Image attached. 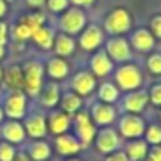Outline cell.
Listing matches in <instances>:
<instances>
[{
	"instance_id": "obj_1",
	"label": "cell",
	"mask_w": 161,
	"mask_h": 161,
	"mask_svg": "<svg viewBox=\"0 0 161 161\" xmlns=\"http://www.w3.org/2000/svg\"><path fill=\"white\" fill-rule=\"evenodd\" d=\"M144 83V75L139 66L130 63H123L114 71V85L119 88V92H133L139 90Z\"/></svg>"
},
{
	"instance_id": "obj_2",
	"label": "cell",
	"mask_w": 161,
	"mask_h": 161,
	"mask_svg": "<svg viewBox=\"0 0 161 161\" xmlns=\"http://www.w3.org/2000/svg\"><path fill=\"white\" fill-rule=\"evenodd\" d=\"M71 126H75V135L76 139L81 142V146L88 147L95 139V133H97V126L94 125L88 111H78L76 114L71 116Z\"/></svg>"
},
{
	"instance_id": "obj_3",
	"label": "cell",
	"mask_w": 161,
	"mask_h": 161,
	"mask_svg": "<svg viewBox=\"0 0 161 161\" xmlns=\"http://www.w3.org/2000/svg\"><path fill=\"white\" fill-rule=\"evenodd\" d=\"M104 30L113 36H121L132 30V14L125 7H116L109 11L104 19Z\"/></svg>"
},
{
	"instance_id": "obj_4",
	"label": "cell",
	"mask_w": 161,
	"mask_h": 161,
	"mask_svg": "<svg viewBox=\"0 0 161 161\" xmlns=\"http://www.w3.org/2000/svg\"><path fill=\"white\" fill-rule=\"evenodd\" d=\"M43 73L45 68L40 61H30L23 66V75H25V94L30 97H36L43 87Z\"/></svg>"
},
{
	"instance_id": "obj_5",
	"label": "cell",
	"mask_w": 161,
	"mask_h": 161,
	"mask_svg": "<svg viewBox=\"0 0 161 161\" xmlns=\"http://www.w3.org/2000/svg\"><path fill=\"white\" fill-rule=\"evenodd\" d=\"M146 121L140 114H132V113H125L121 118L118 119V133L121 139L133 140V139H142L144 132H146Z\"/></svg>"
},
{
	"instance_id": "obj_6",
	"label": "cell",
	"mask_w": 161,
	"mask_h": 161,
	"mask_svg": "<svg viewBox=\"0 0 161 161\" xmlns=\"http://www.w3.org/2000/svg\"><path fill=\"white\" fill-rule=\"evenodd\" d=\"M2 109L9 119H19L21 121L26 116V109H28V95L23 90L9 92L7 97L4 99Z\"/></svg>"
},
{
	"instance_id": "obj_7",
	"label": "cell",
	"mask_w": 161,
	"mask_h": 161,
	"mask_svg": "<svg viewBox=\"0 0 161 161\" xmlns=\"http://www.w3.org/2000/svg\"><path fill=\"white\" fill-rule=\"evenodd\" d=\"M94 146L101 154L108 156V154H111V153L119 149V146H121V137H119L118 130L113 128V126H102L95 133Z\"/></svg>"
},
{
	"instance_id": "obj_8",
	"label": "cell",
	"mask_w": 161,
	"mask_h": 161,
	"mask_svg": "<svg viewBox=\"0 0 161 161\" xmlns=\"http://www.w3.org/2000/svg\"><path fill=\"white\" fill-rule=\"evenodd\" d=\"M87 25V16L80 7H68L59 19V26L66 35H78Z\"/></svg>"
},
{
	"instance_id": "obj_9",
	"label": "cell",
	"mask_w": 161,
	"mask_h": 161,
	"mask_svg": "<svg viewBox=\"0 0 161 161\" xmlns=\"http://www.w3.org/2000/svg\"><path fill=\"white\" fill-rule=\"evenodd\" d=\"M92 121L95 126H111L118 118V109L113 104H106V102H94L88 111Z\"/></svg>"
},
{
	"instance_id": "obj_10",
	"label": "cell",
	"mask_w": 161,
	"mask_h": 161,
	"mask_svg": "<svg viewBox=\"0 0 161 161\" xmlns=\"http://www.w3.org/2000/svg\"><path fill=\"white\" fill-rule=\"evenodd\" d=\"M106 54L113 63H126L132 59V47L123 36H113L106 42Z\"/></svg>"
},
{
	"instance_id": "obj_11",
	"label": "cell",
	"mask_w": 161,
	"mask_h": 161,
	"mask_svg": "<svg viewBox=\"0 0 161 161\" xmlns=\"http://www.w3.org/2000/svg\"><path fill=\"white\" fill-rule=\"evenodd\" d=\"M23 119H25L23 126H25L26 137H31L33 140H43V137L49 133L47 116L42 114V113H31L30 116H25Z\"/></svg>"
},
{
	"instance_id": "obj_12",
	"label": "cell",
	"mask_w": 161,
	"mask_h": 161,
	"mask_svg": "<svg viewBox=\"0 0 161 161\" xmlns=\"http://www.w3.org/2000/svg\"><path fill=\"white\" fill-rule=\"evenodd\" d=\"M149 104V95L147 90H133L126 92L125 97L121 99V108L125 113H132V114H140Z\"/></svg>"
},
{
	"instance_id": "obj_13",
	"label": "cell",
	"mask_w": 161,
	"mask_h": 161,
	"mask_svg": "<svg viewBox=\"0 0 161 161\" xmlns=\"http://www.w3.org/2000/svg\"><path fill=\"white\" fill-rule=\"evenodd\" d=\"M102 42H104V31H102V28L97 25L87 26V28L81 31L80 40H78L81 50H85V52H94V50H97L99 47L102 45Z\"/></svg>"
},
{
	"instance_id": "obj_14",
	"label": "cell",
	"mask_w": 161,
	"mask_h": 161,
	"mask_svg": "<svg viewBox=\"0 0 161 161\" xmlns=\"http://www.w3.org/2000/svg\"><path fill=\"white\" fill-rule=\"evenodd\" d=\"M95 87H97V80H95V76L87 69L78 71V73L71 78V90H73L75 94H78L80 97L90 95L92 92L95 90Z\"/></svg>"
},
{
	"instance_id": "obj_15",
	"label": "cell",
	"mask_w": 161,
	"mask_h": 161,
	"mask_svg": "<svg viewBox=\"0 0 161 161\" xmlns=\"http://www.w3.org/2000/svg\"><path fill=\"white\" fill-rule=\"evenodd\" d=\"M54 146H56L57 154L66 156V158L76 156V154L83 149L81 142L76 139L75 133H63V135H57L56 139H54Z\"/></svg>"
},
{
	"instance_id": "obj_16",
	"label": "cell",
	"mask_w": 161,
	"mask_h": 161,
	"mask_svg": "<svg viewBox=\"0 0 161 161\" xmlns=\"http://www.w3.org/2000/svg\"><path fill=\"white\" fill-rule=\"evenodd\" d=\"M0 135L9 144H21L26 139L25 126H23V123L19 119H7V121H4L2 128H0Z\"/></svg>"
},
{
	"instance_id": "obj_17",
	"label": "cell",
	"mask_w": 161,
	"mask_h": 161,
	"mask_svg": "<svg viewBox=\"0 0 161 161\" xmlns=\"http://www.w3.org/2000/svg\"><path fill=\"white\" fill-rule=\"evenodd\" d=\"M114 69V63L109 59V56L106 54V50H99L90 57V73L95 78H104L108 75L113 73Z\"/></svg>"
},
{
	"instance_id": "obj_18",
	"label": "cell",
	"mask_w": 161,
	"mask_h": 161,
	"mask_svg": "<svg viewBox=\"0 0 161 161\" xmlns=\"http://www.w3.org/2000/svg\"><path fill=\"white\" fill-rule=\"evenodd\" d=\"M47 128H49V133H52L54 137L63 135V133H68L71 128V116L66 114L64 111H52L47 118Z\"/></svg>"
},
{
	"instance_id": "obj_19",
	"label": "cell",
	"mask_w": 161,
	"mask_h": 161,
	"mask_svg": "<svg viewBox=\"0 0 161 161\" xmlns=\"http://www.w3.org/2000/svg\"><path fill=\"white\" fill-rule=\"evenodd\" d=\"M38 101H40V106L45 109H54L56 106H59V101H61V88L56 81L52 83H47L42 87L38 94Z\"/></svg>"
},
{
	"instance_id": "obj_20",
	"label": "cell",
	"mask_w": 161,
	"mask_h": 161,
	"mask_svg": "<svg viewBox=\"0 0 161 161\" xmlns=\"http://www.w3.org/2000/svg\"><path fill=\"white\" fill-rule=\"evenodd\" d=\"M130 43L135 50L139 52H149V50L154 49L156 45V38L153 36V33L146 28H139L132 33V38H130Z\"/></svg>"
},
{
	"instance_id": "obj_21",
	"label": "cell",
	"mask_w": 161,
	"mask_h": 161,
	"mask_svg": "<svg viewBox=\"0 0 161 161\" xmlns=\"http://www.w3.org/2000/svg\"><path fill=\"white\" fill-rule=\"evenodd\" d=\"M2 81L5 83V87L11 92L23 90L25 88V75H23V68L18 64H12L2 75Z\"/></svg>"
},
{
	"instance_id": "obj_22",
	"label": "cell",
	"mask_w": 161,
	"mask_h": 161,
	"mask_svg": "<svg viewBox=\"0 0 161 161\" xmlns=\"http://www.w3.org/2000/svg\"><path fill=\"white\" fill-rule=\"evenodd\" d=\"M45 73L52 78L54 81H61L66 80L69 75V64L66 63V59L63 57H50L45 64Z\"/></svg>"
},
{
	"instance_id": "obj_23",
	"label": "cell",
	"mask_w": 161,
	"mask_h": 161,
	"mask_svg": "<svg viewBox=\"0 0 161 161\" xmlns=\"http://www.w3.org/2000/svg\"><path fill=\"white\" fill-rule=\"evenodd\" d=\"M147 151H149V144L144 139H133L128 140L125 144V149L123 153L126 154L128 161H144L147 156Z\"/></svg>"
},
{
	"instance_id": "obj_24",
	"label": "cell",
	"mask_w": 161,
	"mask_h": 161,
	"mask_svg": "<svg viewBox=\"0 0 161 161\" xmlns=\"http://www.w3.org/2000/svg\"><path fill=\"white\" fill-rule=\"evenodd\" d=\"M54 52H56L57 57H69L75 54V49H76V42L73 40V36L66 35V33H61L54 38V45H52Z\"/></svg>"
},
{
	"instance_id": "obj_25",
	"label": "cell",
	"mask_w": 161,
	"mask_h": 161,
	"mask_svg": "<svg viewBox=\"0 0 161 161\" xmlns=\"http://www.w3.org/2000/svg\"><path fill=\"white\" fill-rule=\"evenodd\" d=\"M59 106H61V111H64L66 114L73 116V114H76L78 111H81V108H83V97L75 94L73 90L64 92V94L61 95Z\"/></svg>"
},
{
	"instance_id": "obj_26",
	"label": "cell",
	"mask_w": 161,
	"mask_h": 161,
	"mask_svg": "<svg viewBox=\"0 0 161 161\" xmlns=\"http://www.w3.org/2000/svg\"><path fill=\"white\" fill-rule=\"evenodd\" d=\"M26 154L31 161H49V158L52 156V147L45 140H33L28 146Z\"/></svg>"
},
{
	"instance_id": "obj_27",
	"label": "cell",
	"mask_w": 161,
	"mask_h": 161,
	"mask_svg": "<svg viewBox=\"0 0 161 161\" xmlns=\"http://www.w3.org/2000/svg\"><path fill=\"white\" fill-rule=\"evenodd\" d=\"M97 99L99 102L114 104L116 101H119V88L114 83H111V81H104L97 88Z\"/></svg>"
},
{
	"instance_id": "obj_28",
	"label": "cell",
	"mask_w": 161,
	"mask_h": 161,
	"mask_svg": "<svg viewBox=\"0 0 161 161\" xmlns=\"http://www.w3.org/2000/svg\"><path fill=\"white\" fill-rule=\"evenodd\" d=\"M54 38H56L54 31L50 28H45V26L35 30V31H33V35H31V40L40 47V49H43V50H50V49H52Z\"/></svg>"
},
{
	"instance_id": "obj_29",
	"label": "cell",
	"mask_w": 161,
	"mask_h": 161,
	"mask_svg": "<svg viewBox=\"0 0 161 161\" xmlns=\"http://www.w3.org/2000/svg\"><path fill=\"white\" fill-rule=\"evenodd\" d=\"M144 140L149 146H161V125H147L144 132Z\"/></svg>"
},
{
	"instance_id": "obj_30",
	"label": "cell",
	"mask_w": 161,
	"mask_h": 161,
	"mask_svg": "<svg viewBox=\"0 0 161 161\" xmlns=\"http://www.w3.org/2000/svg\"><path fill=\"white\" fill-rule=\"evenodd\" d=\"M147 71L154 76H159L161 75V54H151L146 61Z\"/></svg>"
},
{
	"instance_id": "obj_31",
	"label": "cell",
	"mask_w": 161,
	"mask_h": 161,
	"mask_svg": "<svg viewBox=\"0 0 161 161\" xmlns=\"http://www.w3.org/2000/svg\"><path fill=\"white\" fill-rule=\"evenodd\" d=\"M16 153L18 151H16L14 144H9L5 140L0 142V161H14Z\"/></svg>"
},
{
	"instance_id": "obj_32",
	"label": "cell",
	"mask_w": 161,
	"mask_h": 161,
	"mask_svg": "<svg viewBox=\"0 0 161 161\" xmlns=\"http://www.w3.org/2000/svg\"><path fill=\"white\" fill-rule=\"evenodd\" d=\"M23 23L25 25H28L30 28H31V31H35V30L42 28L43 23H45V16L42 14V12H36V14H28L25 19H23Z\"/></svg>"
},
{
	"instance_id": "obj_33",
	"label": "cell",
	"mask_w": 161,
	"mask_h": 161,
	"mask_svg": "<svg viewBox=\"0 0 161 161\" xmlns=\"http://www.w3.org/2000/svg\"><path fill=\"white\" fill-rule=\"evenodd\" d=\"M33 35L31 28H30L28 25H25V23H18L14 28V38L18 40V42H25V40H30Z\"/></svg>"
},
{
	"instance_id": "obj_34",
	"label": "cell",
	"mask_w": 161,
	"mask_h": 161,
	"mask_svg": "<svg viewBox=\"0 0 161 161\" xmlns=\"http://www.w3.org/2000/svg\"><path fill=\"white\" fill-rule=\"evenodd\" d=\"M149 95V102L156 108H161V83H154L153 87L147 90Z\"/></svg>"
},
{
	"instance_id": "obj_35",
	"label": "cell",
	"mask_w": 161,
	"mask_h": 161,
	"mask_svg": "<svg viewBox=\"0 0 161 161\" xmlns=\"http://www.w3.org/2000/svg\"><path fill=\"white\" fill-rule=\"evenodd\" d=\"M45 4L49 5V11L52 12H64L69 7V0H47Z\"/></svg>"
},
{
	"instance_id": "obj_36",
	"label": "cell",
	"mask_w": 161,
	"mask_h": 161,
	"mask_svg": "<svg viewBox=\"0 0 161 161\" xmlns=\"http://www.w3.org/2000/svg\"><path fill=\"white\" fill-rule=\"evenodd\" d=\"M149 31L153 33L154 38H161V14H156L151 18V23H149Z\"/></svg>"
},
{
	"instance_id": "obj_37",
	"label": "cell",
	"mask_w": 161,
	"mask_h": 161,
	"mask_svg": "<svg viewBox=\"0 0 161 161\" xmlns=\"http://www.w3.org/2000/svg\"><path fill=\"white\" fill-rule=\"evenodd\" d=\"M144 161H161V146H149L147 156Z\"/></svg>"
},
{
	"instance_id": "obj_38",
	"label": "cell",
	"mask_w": 161,
	"mask_h": 161,
	"mask_svg": "<svg viewBox=\"0 0 161 161\" xmlns=\"http://www.w3.org/2000/svg\"><path fill=\"white\" fill-rule=\"evenodd\" d=\"M106 161H128V158H126V154L123 153L121 149H118V151H114V153L108 154V156H106Z\"/></svg>"
},
{
	"instance_id": "obj_39",
	"label": "cell",
	"mask_w": 161,
	"mask_h": 161,
	"mask_svg": "<svg viewBox=\"0 0 161 161\" xmlns=\"http://www.w3.org/2000/svg\"><path fill=\"white\" fill-rule=\"evenodd\" d=\"M9 38V26L0 21V45H5Z\"/></svg>"
},
{
	"instance_id": "obj_40",
	"label": "cell",
	"mask_w": 161,
	"mask_h": 161,
	"mask_svg": "<svg viewBox=\"0 0 161 161\" xmlns=\"http://www.w3.org/2000/svg\"><path fill=\"white\" fill-rule=\"evenodd\" d=\"M73 7H88V5L94 4V0H69Z\"/></svg>"
},
{
	"instance_id": "obj_41",
	"label": "cell",
	"mask_w": 161,
	"mask_h": 161,
	"mask_svg": "<svg viewBox=\"0 0 161 161\" xmlns=\"http://www.w3.org/2000/svg\"><path fill=\"white\" fill-rule=\"evenodd\" d=\"M45 2H47V0H26V4H28L30 7H33V9L43 7V5H45Z\"/></svg>"
},
{
	"instance_id": "obj_42",
	"label": "cell",
	"mask_w": 161,
	"mask_h": 161,
	"mask_svg": "<svg viewBox=\"0 0 161 161\" xmlns=\"http://www.w3.org/2000/svg\"><path fill=\"white\" fill-rule=\"evenodd\" d=\"M14 161H31V159H30V156L26 153H16Z\"/></svg>"
},
{
	"instance_id": "obj_43",
	"label": "cell",
	"mask_w": 161,
	"mask_h": 161,
	"mask_svg": "<svg viewBox=\"0 0 161 161\" xmlns=\"http://www.w3.org/2000/svg\"><path fill=\"white\" fill-rule=\"evenodd\" d=\"M5 12H7V2L5 0H0V19L5 16Z\"/></svg>"
},
{
	"instance_id": "obj_44",
	"label": "cell",
	"mask_w": 161,
	"mask_h": 161,
	"mask_svg": "<svg viewBox=\"0 0 161 161\" xmlns=\"http://www.w3.org/2000/svg\"><path fill=\"white\" fill-rule=\"evenodd\" d=\"M5 57V45H0V61Z\"/></svg>"
},
{
	"instance_id": "obj_45",
	"label": "cell",
	"mask_w": 161,
	"mask_h": 161,
	"mask_svg": "<svg viewBox=\"0 0 161 161\" xmlns=\"http://www.w3.org/2000/svg\"><path fill=\"white\" fill-rule=\"evenodd\" d=\"M4 118H5V114H4V109H2V106H0V123H4Z\"/></svg>"
},
{
	"instance_id": "obj_46",
	"label": "cell",
	"mask_w": 161,
	"mask_h": 161,
	"mask_svg": "<svg viewBox=\"0 0 161 161\" xmlns=\"http://www.w3.org/2000/svg\"><path fill=\"white\" fill-rule=\"evenodd\" d=\"M64 161H83V159H80V158H76V156H71V158H68V159H64Z\"/></svg>"
},
{
	"instance_id": "obj_47",
	"label": "cell",
	"mask_w": 161,
	"mask_h": 161,
	"mask_svg": "<svg viewBox=\"0 0 161 161\" xmlns=\"http://www.w3.org/2000/svg\"><path fill=\"white\" fill-rule=\"evenodd\" d=\"M2 75H4V71H2V68H0V81H2Z\"/></svg>"
},
{
	"instance_id": "obj_48",
	"label": "cell",
	"mask_w": 161,
	"mask_h": 161,
	"mask_svg": "<svg viewBox=\"0 0 161 161\" xmlns=\"http://www.w3.org/2000/svg\"><path fill=\"white\" fill-rule=\"evenodd\" d=\"M159 121H161V111H159Z\"/></svg>"
},
{
	"instance_id": "obj_49",
	"label": "cell",
	"mask_w": 161,
	"mask_h": 161,
	"mask_svg": "<svg viewBox=\"0 0 161 161\" xmlns=\"http://www.w3.org/2000/svg\"><path fill=\"white\" fill-rule=\"evenodd\" d=\"M5 2H12V0H5Z\"/></svg>"
}]
</instances>
